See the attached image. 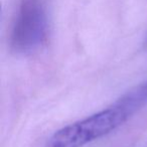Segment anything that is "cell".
<instances>
[{
  "label": "cell",
  "instance_id": "obj_1",
  "mask_svg": "<svg viewBox=\"0 0 147 147\" xmlns=\"http://www.w3.org/2000/svg\"><path fill=\"white\" fill-rule=\"evenodd\" d=\"M132 115L119 103L57 130L47 147H83L123 125Z\"/></svg>",
  "mask_w": 147,
  "mask_h": 147
},
{
  "label": "cell",
  "instance_id": "obj_2",
  "mask_svg": "<svg viewBox=\"0 0 147 147\" xmlns=\"http://www.w3.org/2000/svg\"><path fill=\"white\" fill-rule=\"evenodd\" d=\"M49 19L42 0H21L10 35L14 53L28 55L45 42Z\"/></svg>",
  "mask_w": 147,
  "mask_h": 147
}]
</instances>
